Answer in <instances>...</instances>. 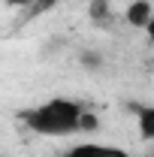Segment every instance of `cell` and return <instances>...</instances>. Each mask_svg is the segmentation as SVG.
Returning <instances> with one entry per match:
<instances>
[{
    "label": "cell",
    "mask_w": 154,
    "mask_h": 157,
    "mask_svg": "<svg viewBox=\"0 0 154 157\" xmlns=\"http://www.w3.org/2000/svg\"><path fill=\"white\" fill-rule=\"evenodd\" d=\"M21 124L37 133V136H76V133H94L97 130V115L79 100L70 97H52L39 106H30L21 112Z\"/></svg>",
    "instance_id": "1"
},
{
    "label": "cell",
    "mask_w": 154,
    "mask_h": 157,
    "mask_svg": "<svg viewBox=\"0 0 154 157\" xmlns=\"http://www.w3.org/2000/svg\"><path fill=\"white\" fill-rule=\"evenodd\" d=\"M64 157H130V151H124L121 145H109V142H79Z\"/></svg>",
    "instance_id": "2"
},
{
    "label": "cell",
    "mask_w": 154,
    "mask_h": 157,
    "mask_svg": "<svg viewBox=\"0 0 154 157\" xmlns=\"http://www.w3.org/2000/svg\"><path fill=\"white\" fill-rule=\"evenodd\" d=\"M151 12H154V3H148V0H133L130 9H127V21L133 27H151Z\"/></svg>",
    "instance_id": "3"
},
{
    "label": "cell",
    "mask_w": 154,
    "mask_h": 157,
    "mask_svg": "<svg viewBox=\"0 0 154 157\" xmlns=\"http://www.w3.org/2000/svg\"><path fill=\"white\" fill-rule=\"evenodd\" d=\"M136 118H139V136L145 142L154 139V106H136Z\"/></svg>",
    "instance_id": "4"
},
{
    "label": "cell",
    "mask_w": 154,
    "mask_h": 157,
    "mask_svg": "<svg viewBox=\"0 0 154 157\" xmlns=\"http://www.w3.org/2000/svg\"><path fill=\"white\" fill-rule=\"evenodd\" d=\"M60 0H33V6H30V15H39V12H48V9H55Z\"/></svg>",
    "instance_id": "5"
},
{
    "label": "cell",
    "mask_w": 154,
    "mask_h": 157,
    "mask_svg": "<svg viewBox=\"0 0 154 157\" xmlns=\"http://www.w3.org/2000/svg\"><path fill=\"white\" fill-rule=\"evenodd\" d=\"M6 6H24V9H30L33 0H6Z\"/></svg>",
    "instance_id": "6"
},
{
    "label": "cell",
    "mask_w": 154,
    "mask_h": 157,
    "mask_svg": "<svg viewBox=\"0 0 154 157\" xmlns=\"http://www.w3.org/2000/svg\"><path fill=\"white\" fill-rule=\"evenodd\" d=\"M148 3H154V0H148Z\"/></svg>",
    "instance_id": "7"
}]
</instances>
